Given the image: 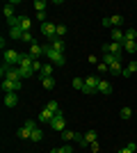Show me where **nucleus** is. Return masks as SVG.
<instances>
[{
	"mask_svg": "<svg viewBox=\"0 0 137 153\" xmlns=\"http://www.w3.org/2000/svg\"><path fill=\"white\" fill-rule=\"evenodd\" d=\"M44 55H48V57H50V62L55 64V66H64V64H66L64 53H57V51H53L50 46H44Z\"/></svg>",
	"mask_w": 137,
	"mask_h": 153,
	"instance_id": "nucleus-1",
	"label": "nucleus"
},
{
	"mask_svg": "<svg viewBox=\"0 0 137 153\" xmlns=\"http://www.w3.org/2000/svg\"><path fill=\"white\" fill-rule=\"evenodd\" d=\"M41 34H44V37H48L50 41H53V39H57V25H55V23H50V21L41 23Z\"/></svg>",
	"mask_w": 137,
	"mask_h": 153,
	"instance_id": "nucleus-2",
	"label": "nucleus"
},
{
	"mask_svg": "<svg viewBox=\"0 0 137 153\" xmlns=\"http://www.w3.org/2000/svg\"><path fill=\"white\" fill-rule=\"evenodd\" d=\"M98 82H101V80H98L96 76H87L85 78V89L82 91H85V94H96L98 91Z\"/></svg>",
	"mask_w": 137,
	"mask_h": 153,
	"instance_id": "nucleus-3",
	"label": "nucleus"
},
{
	"mask_svg": "<svg viewBox=\"0 0 137 153\" xmlns=\"http://www.w3.org/2000/svg\"><path fill=\"white\" fill-rule=\"evenodd\" d=\"M105 53H110L114 57H121V53H124V44H117V41H112V44H105L103 46V55Z\"/></svg>",
	"mask_w": 137,
	"mask_h": 153,
	"instance_id": "nucleus-4",
	"label": "nucleus"
},
{
	"mask_svg": "<svg viewBox=\"0 0 137 153\" xmlns=\"http://www.w3.org/2000/svg\"><path fill=\"white\" fill-rule=\"evenodd\" d=\"M50 128H53V130H57V133H64V130H66V119H64L62 112L55 114V119L50 121Z\"/></svg>",
	"mask_w": 137,
	"mask_h": 153,
	"instance_id": "nucleus-5",
	"label": "nucleus"
},
{
	"mask_svg": "<svg viewBox=\"0 0 137 153\" xmlns=\"http://www.w3.org/2000/svg\"><path fill=\"white\" fill-rule=\"evenodd\" d=\"M19 59H21V53H16V51H5V64H9V66H16L19 64Z\"/></svg>",
	"mask_w": 137,
	"mask_h": 153,
	"instance_id": "nucleus-6",
	"label": "nucleus"
},
{
	"mask_svg": "<svg viewBox=\"0 0 137 153\" xmlns=\"http://www.w3.org/2000/svg\"><path fill=\"white\" fill-rule=\"evenodd\" d=\"M16 103H19V91L5 94V108H16Z\"/></svg>",
	"mask_w": 137,
	"mask_h": 153,
	"instance_id": "nucleus-7",
	"label": "nucleus"
},
{
	"mask_svg": "<svg viewBox=\"0 0 137 153\" xmlns=\"http://www.w3.org/2000/svg\"><path fill=\"white\" fill-rule=\"evenodd\" d=\"M5 80H12V82H19V80H21V71H19V66H12V69L7 71Z\"/></svg>",
	"mask_w": 137,
	"mask_h": 153,
	"instance_id": "nucleus-8",
	"label": "nucleus"
},
{
	"mask_svg": "<svg viewBox=\"0 0 137 153\" xmlns=\"http://www.w3.org/2000/svg\"><path fill=\"white\" fill-rule=\"evenodd\" d=\"M32 62L34 59L30 57V53H21V59H19V66H25V69H32Z\"/></svg>",
	"mask_w": 137,
	"mask_h": 153,
	"instance_id": "nucleus-9",
	"label": "nucleus"
},
{
	"mask_svg": "<svg viewBox=\"0 0 137 153\" xmlns=\"http://www.w3.org/2000/svg\"><path fill=\"white\" fill-rule=\"evenodd\" d=\"M41 55H44V46H39V44L30 46V57H32V59H39Z\"/></svg>",
	"mask_w": 137,
	"mask_h": 153,
	"instance_id": "nucleus-10",
	"label": "nucleus"
},
{
	"mask_svg": "<svg viewBox=\"0 0 137 153\" xmlns=\"http://www.w3.org/2000/svg\"><path fill=\"white\" fill-rule=\"evenodd\" d=\"M14 5H16V0H12V2H7V5L2 7V14H5V19H7V21H12V19H14Z\"/></svg>",
	"mask_w": 137,
	"mask_h": 153,
	"instance_id": "nucleus-11",
	"label": "nucleus"
},
{
	"mask_svg": "<svg viewBox=\"0 0 137 153\" xmlns=\"http://www.w3.org/2000/svg\"><path fill=\"white\" fill-rule=\"evenodd\" d=\"M53 119H55V114H53V112H50L48 108H44V110H41V114H39V121H41V123H50Z\"/></svg>",
	"mask_w": 137,
	"mask_h": 153,
	"instance_id": "nucleus-12",
	"label": "nucleus"
},
{
	"mask_svg": "<svg viewBox=\"0 0 137 153\" xmlns=\"http://www.w3.org/2000/svg\"><path fill=\"white\" fill-rule=\"evenodd\" d=\"M126 39V32L119 30V27H112V41H117V44H124Z\"/></svg>",
	"mask_w": 137,
	"mask_h": 153,
	"instance_id": "nucleus-13",
	"label": "nucleus"
},
{
	"mask_svg": "<svg viewBox=\"0 0 137 153\" xmlns=\"http://www.w3.org/2000/svg\"><path fill=\"white\" fill-rule=\"evenodd\" d=\"M19 27H21L23 32H30V27H32V21L27 19V16H21V19H19Z\"/></svg>",
	"mask_w": 137,
	"mask_h": 153,
	"instance_id": "nucleus-14",
	"label": "nucleus"
},
{
	"mask_svg": "<svg viewBox=\"0 0 137 153\" xmlns=\"http://www.w3.org/2000/svg\"><path fill=\"white\" fill-rule=\"evenodd\" d=\"M98 91H101V94H112V85L107 82V80H101V82H98Z\"/></svg>",
	"mask_w": 137,
	"mask_h": 153,
	"instance_id": "nucleus-15",
	"label": "nucleus"
},
{
	"mask_svg": "<svg viewBox=\"0 0 137 153\" xmlns=\"http://www.w3.org/2000/svg\"><path fill=\"white\" fill-rule=\"evenodd\" d=\"M133 73H137V62H130V64H128V66H126L124 71H121V76H124V78L133 76Z\"/></svg>",
	"mask_w": 137,
	"mask_h": 153,
	"instance_id": "nucleus-16",
	"label": "nucleus"
},
{
	"mask_svg": "<svg viewBox=\"0 0 137 153\" xmlns=\"http://www.w3.org/2000/svg\"><path fill=\"white\" fill-rule=\"evenodd\" d=\"M50 48H53V51H57V53H64V41H62V39H53Z\"/></svg>",
	"mask_w": 137,
	"mask_h": 153,
	"instance_id": "nucleus-17",
	"label": "nucleus"
},
{
	"mask_svg": "<svg viewBox=\"0 0 137 153\" xmlns=\"http://www.w3.org/2000/svg\"><path fill=\"white\" fill-rule=\"evenodd\" d=\"M16 135H19L21 140H30V137H32V130H30V128H25V126H21Z\"/></svg>",
	"mask_w": 137,
	"mask_h": 153,
	"instance_id": "nucleus-18",
	"label": "nucleus"
},
{
	"mask_svg": "<svg viewBox=\"0 0 137 153\" xmlns=\"http://www.w3.org/2000/svg\"><path fill=\"white\" fill-rule=\"evenodd\" d=\"M124 53H137V44L135 41H124Z\"/></svg>",
	"mask_w": 137,
	"mask_h": 153,
	"instance_id": "nucleus-19",
	"label": "nucleus"
},
{
	"mask_svg": "<svg viewBox=\"0 0 137 153\" xmlns=\"http://www.w3.org/2000/svg\"><path fill=\"white\" fill-rule=\"evenodd\" d=\"M121 59H119V62H114V64H110V73L112 76H121Z\"/></svg>",
	"mask_w": 137,
	"mask_h": 153,
	"instance_id": "nucleus-20",
	"label": "nucleus"
},
{
	"mask_svg": "<svg viewBox=\"0 0 137 153\" xmlns=\"http://www.w3.org/2000/svg\"><path fill=\"white\" fill-rule=\"evenodd\" d=\"M73 89H78V91H82L85 89V78H73Z\"/></svg>",
	"mask_w": 137,
	"mask_h": 153,
	"instance_id": "nucleus-21",
	"label": "nucleus"
},
{
	"mask_svg": "<svg viewBox=\"0 0 137 153\" xmlns=\"http://www.w3.org/2000/svg\"><path fill=\"white\" fill-rule=\"evenodd\" d=\"M41 85H44V89H53L55 87V78H41Z\"/></svg>",
	"mask_w": 137,
	"mask_h": 153,
	"instance_id": "nucleus-22",
	"label": "nucleus"
},
{
	"mask_svg": "<svg viewBox=\"0 0 137 153\" xmlns=\"http://www.w3.org/2000/svg\"><path fill=\"white\" fill-rule=\"evenodd\" d=\"M46 108L50 110L53 114H59V112H62V110H59V103H57V101H48V105H46Z\"/></svg>",
	"mask_w": 137,
	"mask_h": 153,
	"instance_id": "nucleus-23",
	"label": "nucleus"
},
{
	"mask_svg": "<svg viewBox=\"0 0 137 153\" xmlns=\"http://www.w3.org/2000/svg\"><path fill=\"white\" fill-rule=\"evenodd\" d=\"M50 153H73V146H71V144H64V146H57V149H53Z\"/></svg>",
	"mask_w": 137,
	"mask_h": 153,
	"instance_id": "nucleus-24",
	"label": "nucleus"
},
{
	"mask_svg": "<svg viewBox=\"0 0 137 153\" xmlns=\"http://www.w3.org/2000/svg\"><path fill=\"white\" fill-rule=\"evenodd\" d=\"M50 73H53V66H50V64H44V66H41V71H39L41 78H50Z\"/></svg>",
	"mask_w": 137,
	"mask_h": 153,
	"instance_id": "nucleus-25",
	"label": "nucleus"
},
{
	"mask_svg": "<svg viewBox=\"0 0 137 153\" xmlns=\"http://www.w3.org/2000/svg\"><path fill=\"white\" fill-rule=\"evenodd\" d=\"M9 37H12V39H21V37H23V30H21L19 25H16V27H9Z\"/></svg>",
	"mask_w": 137,
	"mask_h": 153,
	"instance_id": "nucleus-26",
	"label": "nucleus"
},
{
	"mask_svg": "<svg viewBox=\"0 0 137 153\" xmlns=\"http://www.w3.org/2000/svg\"><path fill=\"white\" fill-rule=\"evenodd\" d=\"M121 23H124V16H119V14H114V16H110V25H112V27L121 25Z\"/></svg>",
	"mask_w": 137,
	"mask_h": 153,
	"instance_id": "nucleus-27",
	"label": "nucleus"
},
{
	"mask_svg": "<svg viewBox=\"0 0 137 153\" xmlns=\"http://www.w3.org/2000/svg\"><path fill=\"white\" fill-rule=\"evenodd\" d=\"M59 135H62V140H66V142H71V140H76V137H78V135L73 133V130H69V128H66L64 133H59Z\"/></svg>",
	"mask_w": 137,
	"mask_h": 153,
	"instance_id": "nucleus-28",
	"label": "nucleus"
},
{
	"mask_svg": "<svg viewBox=\"0 0 137 153\" xmlns=\"http://www.w3.org/2000/svg\"><path fill=\"white\" fill-rule=\"evenodd\" d=\"M119 117H121V119H130V117H133V108H128V105H126V108H121Z\"/></svg>",
	"mask_w": 137,
	"mask_h": 153,
	"instance_id": "nucleus-29",
	"label": "nucleus"
},
{
	"mask_svg": "<svg viewBox=\"0 0 137 153\" xmlns=\"http://www.w3.org/2000/svg\"><path fill=\"white\" fill-rule=\"evenodd\" d=\"M30 140H32V142H41V140H44V133H41V128H34V130H32V137H30Z\"/></svg>",
	"mask_w": 137,
	"mask_h": 153,
	"instance_id": "nucleus-30",
	"label": "nucleus"
},
{
	"mask_svg": "<svg viewBox=\"0 0 137 153\" xmlns=\"http://www.w3.org/2000/svg\"><path fill=\"white\" fill-rule=\"evenodd\" d=\"M19 71H21V80H23V78L34 76V71H32V69H25V66H19Z\"/></svg>",
	"mask_w": 137,
	"mask_h": 153,
	"instance_id": "nucleus-31",
	"label": "nucleus"
},
{
	"mask_svg": "<svg viewBox=\"0 0 137 153\" xmlns=\"http://www.w3.org/2000/svg\"><path fill=\"white\" fill-rule=\"evenodd\" d=\"M85 140L89 142V144H96V130H87V133H85Z\"/></svg>",
	"mask_w": 137,
	"mask_h": 153,
	"instance_id": "nucleus-32",
	"label": "nucleus"
},
{
	"mask_svg": "<svg viewBox=\"0 0 137 153\" xmlns=\"http://www.w3.org/2000/svg\"><path fill=\"white\" fill-rule=\"evenodd\" d=\"M137 39V30H126V39L124 41H135Z\"/></svg>",
	"mask_w": 137,
	"mask_h": 153,
	"instance_id": "nucleus-33",
	"label": "nucleus"
},
{
	"mask_svg": "<svg viewBox=\"0 0 137 153\" xmlns=\"http://www.w3.org/2000/svg\"><path fill=\"white\" fill-rule=\"evenodd\" d=\"M76 144H78V146H89V142L85 140V135H78V137H76Z\"/></svg>",
	"mask_w": 137,
	"mask_h": 153,
	"instance_id": "nucleus-34",
	"label": "nucleus"
},
{
	"mask_svg": "<svg viewBox=\"0 0 137 153\" xmlns=\"http://www.w3.org/2000/svg\"><path fill=\"white\" fill-rule=\"evenodd\" d=\"M34 9H37V12H44L46 9V0H34Z\"/></svg>",
	"mask_w": 137,
	"mask_h": 153,
	"instance_id": "nucleus-35",
	"label": "nucleus"
},
{
	"mask_svg": "<svg viewBox=\"0 0 137 153\" xmlns=\"http://www.w3.org/2000/svg\"><path fill=\"white\" fill-rule=\"evenodd\" d=\"M23 126H25V128H30V130H34V128H39V126H37V121H34V119H27V121L23 123Z\"/></svg>",
	"mask_w": 137,
	"mask_h": 153,
	"instance_id": "nucleus-36",
	"label": "nucleus"
},
{
	"mask_svg": "<svg viewBox=\"0 0 137 153\" xmlns=\"http://www.w3.org/2000/svg\"><path fill=\"white\" fill-rule=\"evenodd\" d=\"M23 41H25V44H34V39H32V34H30V32H23Z\"/></svg>",
	"mask_w": 137,
	"mask_h": 153,
	"instance_id": "nucleus-37",
	"label": "nucleus"
},
{
	"mask_svg": "<svg viewBox=\"0 0 137 153\" xmlns=\"http://www.w3.org/2000/svg\"><path fill=\"white\" fill-rule=\"evenodd\" d=\"M41 66H44V64H41L39 59H34V62H32V71H34V73H39V71H41Z\"/></svg>",
	"mask_w": 137,
	"mask_h": 153,
	"instance_id": "nucleus-38",
	"label": "nucleus"
},
{
	"mask_svg": "<svg viewBox=\"0 0 137 153\" xmlns=\"http://www.w3.org/2000/svg\"><path fill=\"white\" fill-rule=\"evenodd\" d=\"M66 34V25H57V39H62Z\"/></svg>",
	"mask_w": 137,
	"mask_h": 153,
	"instance_id": "nucleus-39",
	"label": "nucleus"
},
{
	"mask_svg": "<svg viewBox=\"0 0 137 153\" xmlns=\"http://www.w3.org/2000/svg\"><path fill=\"white\" fill-rule=\"evenodd\" d=\"M9 69H12V66H9V64H2V66H0V76L5 78V76H7V71H9Z\"/></svg>",
	"mask_w": 137,
	"mask_h": 153,
	"instance_id": "nucleus-40",
	"label": "nucleus"
},
{
	"mask_svg": "<svg viewBox=\"0 0 137 153\" xmlns=\"http://www.w3.org/2000/svg\"><path fill=\"white\" fill-rule=\"evenodd\" d=\"M98 71H101V73H105V71H110V66H107V64H103V62H98Z\"/></svg>",
	"mask_w": 137,
	"mask_h": 153,
	"instance_id": "nucleus-41",
	"label": "nucleus"
},
{
	"mask_svg": "<svg viewBox=\"0 0 137 153\" xmlns=\"http://www.w3.org/2000/svg\"><path fill=\"white\" fill-rule=\"evenodd\" d=\"M126 149H130V151L135 153V151H137V144H135V142H128V144H126Z\"/></svg>",
	"mask_w": 137,
	"mask_h": 153,
	"instance_id": "nucleus-42",
	"label": "nucleus"
},
{
	"mask_svg": "<svg viewBox=\"0 0 137 153\" xmlns=\"http://www.w3.org/2000/svg\"><path fill=\"white\" fill-rule=\"evenodd\" d=\"M37 19H39L41 23H46V12H37Z\"/></svg>",
	"mask_w": 137,
	"mask_h": 153,
	"instance_id": "nucleus-43",
	"label": "nucleus"
},
{
	"mask_svg": "<svg viewBox=\"0 0 137 153\" xmlns=\"http://www.w3.org/2000/svg\"><path fill=\"white\" fill-rule=\"evenodd\" d=\"M119 153H133V151H130V149H126V146H124V149H119Z\"/></svg>",
	"mask_w": 137,
	"mask_h": 153,
	"instance_id": "nucleus-44",
	"label": "nucleus"
}]
</instances>
